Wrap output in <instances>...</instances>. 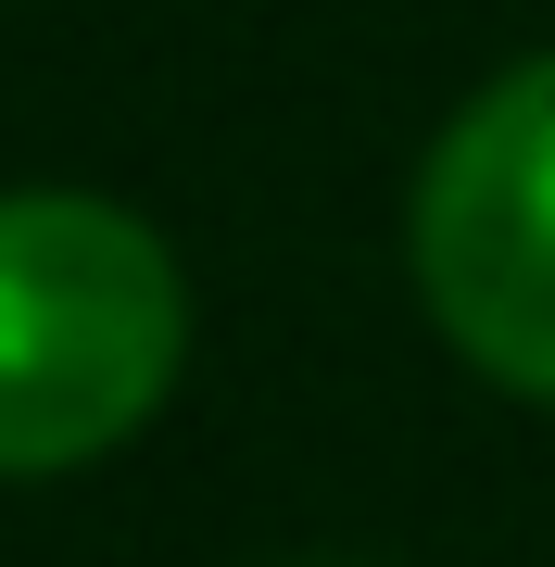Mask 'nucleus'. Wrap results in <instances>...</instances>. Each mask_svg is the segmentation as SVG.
<instances>
[{
  "label": "nucleus",
  "instance_id": "nucleus-1",
  "mask_svg": "<svg viewBox=\"0 0 555 567\" xmlns=\"http://www.w3.org/2000/svg\"><path fill=\"white\" fill-rule=\"evenodd\" d=\"M189 353L177 252L126 203L0 189V480H63L165 404Z\"/></svg>",
  "mask_w": 555,
  "mask_h": 567
},
{
  "label": "nucleus",
  "instance_id": "nucleus-2",
  "mask_svg": "<svg viewBox=\"0 0 555 567\" xmlns=\"http://www.w3.org/2000/svg\"><path fill=\"white\" fill-rule=\"evenodd\" d=\"M417 303L517 404H555V63L493 76L417 164Z\"/></svg>",
  "mask_w": 555,
  "mask_h": 567
}]
</instances>
